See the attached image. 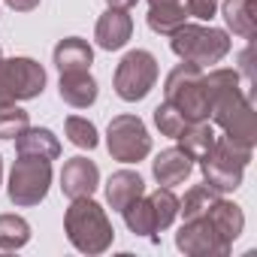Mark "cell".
Here are the masks:
<instances>
[{
	"instance_id": "cell-9",
	"label": "cell",
	"mask_w": 257,
	"mask_h": 257,
	"mask_svg": "<svg viewBox=\"0 0 257 257\" xmlns=\"http://www.w3.org/2000/svg\"><path fill=\"white\" fill-rule=\"evenodd\" d=\"M158 58L146 49H134L121 58V64L115 67V79L112 88L124 103H140L152 94L155 82H158Z\"/></svg>"
},
{
	"instance_id": "cell-18",
	"label": "cell",
	"mask_w": 257,
	"mask_h": 257,
	"mask_svg": "<svg viewBox=\"0 0 257 257\" xmlns=\"http://www.w3.org/2000/svg\"><path fill=\"white\" fill-rule=\"evenodd\" d=\"M52 58H55L58 73L91 70V64H94V49H91L88 40H82V37H67V40H61V43L55 46Z\"/></svg>"
},
{
	"instance_id": "cell-26",
	"label": "cell",
	"mask_w": 257,
	"mask_h": 257,
	"mask_svg": "<svg viewBox=\"0 0 257 257\" xmlns=\"http://www.w3.org/2000/svg\"><path fill=\"white\" fill-rule=\"evenodd\" d=\"M64 131H67V140L76 146V149H97V143H100V137H97V127H94V121H88V118H82V115H70L67 121H64Z\"/></svg>"
},
{
	"instance_id": "cell-35",
	"label": "cell",
	"mask_w": 257,
	"mask_h": 257,
	"mask_svg": "<svg viewBox=\"0 0 257 257\" xmlns=\"http://www.w3.org/2000/svg\"><path fill=\"white\" fill-rule=\"evenodd\" d=\"M0 58H4V49H0Z\"/></svg>"
},
{
	"instance_id": "cell-32",
	"label": "cell",
	"mask_w": 257,
	"mask_h": 257,
	"mask_svg": "<svg viewBox=\"0 0 257 257\" xmlns=\"http://www.w3.org/2000/svg\"><path fill=\"white\" fill-rule=\"evenodd\" d=\"M137 4H140V0H106V7H109V10H127V13H131Z\"/></svg>"
},
{
	"instance_id": "cell-22",
	"label": "cell",
	"mask_w": 257,
	"mask_h": 257,
	"mask_svg": "<svg viewBox=\"0 0 257 257\" xmlns=\"http://www.w3.org/2000/svg\"><path fill=\"white\" fill-rule=\"evenodd\" d=\"M185 22H188L185 4H176V7H149V28L155 34H161V37H173Z\"/></svg>"
},
{
	"instance_id": "cell-3",
	"label": "cell",
	"mask_w": 257,
	"mask_h": 257,
	"mask_svg": "<svg viewBox=\"0 0 257 257\" xmlns=\"http://www.w3.org/2000/svg\"><path fill=\"white\" fill-rule=\"evenodd\" d=\"M170 46H173L179 61H188L200 70H209V67L221 64L233 49L227 31L212 28V25H191V22H185L170 37Z\"/></svg>"
},
{
	"instance_id": "cell-11",
	"label": "cell",
	"mask_w": 257,
	"mask_h": 257,
	"mask_svg": "<svg viewBox=\"0 0 257 257\" xmlns=\"http://www.w3.org/2000/svg\"><path fill=\"white\" fill-rule=\"evenodd\" d=\"M97 185H100V170H97L94 161L76 155V158H70L64 164V170H61V191H64V197H70V200L91 197L97 191Z\"/></svg>"
},
{
	"instance_id": "cell-16",
	"label": "cell",
	"mask_w": 257,
	"mask_h": 257,
	"mask_svg": "<svg viewBox=\"0 0 257 257\" xmlns=\"http://www.w3.org/2000/svg\"><path fill=\"white\" fill-rule=\"evenodd\" d=\"M16 152L31 155V158L58 161L61 158V140L49 131V127H25V131L16 137Z\"/></svg>"
},
{
	"instance_id": "cell-28",
	"label": "cell",
	"mask_w": 257,
	"mask_h": 257,
	"mask_svg": "<svg viewBox=\"0 0 257 257\" xmlns=\"http://www.w3.org/2000/svg\"><path fill=\"white\" fill-rule=\"evenodd\" d=\"M25 127H31V115L19 109V103L0 109V140H16Z\"/></svg>"
},
{
	"instance_id": "cell-19",
	"label": "cell",
	"mask_w": 257,
	"mask_h": 257,
	"mask_svg": "<svg viewBox=\"0 0 257 257\" xmlns=\"http://www.w3.org/2000/svg\"><path fill=\"white\" fill-rule=\"evenodd\" d=\"M143 194H146V182H143V176L134 173V170H118V173H112L109 182H106V203H109L115 212H121L131 200H137V197H143Z\"/></svg>"
},
{
	"instance_id": "cell-15",
	"label": "cell",
	"mask_w": 257,
	"mask_h": 257,
	"mask_svg": "<svg viewBox=\"0 0 257 257\" xmlns=\"http://www.w3.org/2000/svg\"><path fill=\"white\" fill-rule=\"evenodd\" d=\"M206 218L212 221V227L218 230V236H221L227 245H233V242L242 236V230H245V215H242V209H239L233 200H224V197H218V200L209 206Z\"/></svg>"
},
{
	"instance_id": "cell-31",
	"label": "cell",
	"mask_w": 257,
	"mask_h": 257,
	"mask_svg": "<svg viewBox=\"0 0 257 257\" xmlns=\"http://www.w3.org/2000/svg\"><path fill=\"white\" fill-rule=\"evenodd\" d=\"M239 61H242V73H245V82L248 85H254V67H251V46L239 55Z\"/></svg>"
},
{
	"instance_id": "cell-29",
	"label": "cell",
	"mask_w": 257,
	"mask_h": 257,
	"mask_svg": "<svg viewBox=\"0 0 257 257\" xmlns=\"http://www.w3.org/2000/svg\"><path fill=\"white\" fill-rule=\"evenodd\" d=\"M185 10L197 22H212L218 13V0H185Z\"/></svg>"
},
{
	"instance_id": "cell-34",
	"label": "cell",
	"mask_w": 257,
	"mask_h": 257,
	"mask_svg": "<svg viewBox=\"0 0 257 257\" xmlns=\"http://www.w3.org/2000/svg\"><path fill=\"white\" fill-rule=\"evenodd\" d=\"M0 182H4V161H0Z\"/></svg>"
},
{
	"instance_id": "cell-8",
	"label": "cell",
	"mask_w": 257,
	"mask_h": 257,
	"mask_svg": "<svg viewBox=\"0 0 257 257\" xmlns=\"http://www.w3.org/2000/svg\"><path fill=\"white\" fill-rule=\"evenodd\" d=\"M106 149L118 164H140L152 155V137L140 115H115L106 127Z\"/></svg>"
},
{
	"instance_id": "cell-14",
	"label": "cell",
	"mask_w": 257,
	"mask_h": 257,
	"mask_svg": "<svg viewBox=\"0 0 257 257\" xmlns=\"http://www.w3.org/2000/svg\"><path fill=\"white\" fill-rule=\"evenodd\" d=\"M191 173H194V161H191L182 149H164V152L152 161V176H155V182L164 185V188L182 185Z\"/></svg>"
},
{
	"instance_id": "cell-1",
	"label": "cell",
	"mask_w": 257,
	"mask_h": 257,
	"mask_svg": "<svg viewBox=\"0 0 257 257\" xmlns=\"http://www.w3.org/2000/svg\"><path fill=\"white\" fill-rule=\"evenodd\" d=\"M203 88L209 97V118L224 131V137L254 149L257 143V115L251 106V97L242 88L239 70L227 67H209L203 70Z\"/></svg>"
},
{
	"instance_id": "cell-23",
	"label": "cell",
	"mask_w": 257,
	"mask_h": 257,
	"mask_svg": "<svg viewBox=\"0 0 257 257\" xmlns=\"http://www.w3.org/2000/svg\"><path fill=\"white\" fill-rule=\"evenodd\" d=\"M31 242V224L22 215H0V251H19Z\"/></svg>"
},
{
	"instance_id": "cell-4",
	"label": "cell",
	"mask_w": 257,
	"mask_h": 257,
	"mask_svg": "<svg viewBox=\"0 0 257 257\" xmlns=\"http://www.w3.org/2000/svg\"><path fill=\"white\" fill-rule=\"evenodd\" d=\"M251 155L254 149L230 140V137H218L212 152L200 161L203 167V179L212 191L218 194H230L242 185V176H245V167L251 164Z\"/></svg>"
},
{
	"instance_id": "cell-2",
	"label": "cell",
	"mask_w": 257,
	"mask_h": 257,
	"mask_svg": "<svg viewBox=\"0 0 257 257\" xmlns=\"http://www.w3.org/2000/svg\"><path fill=\"white\" fill-rule=\"evenodd\" d=\"M64 233L70 245L82 254H103L112 248V239H115L106 209L91 197H79L70 203V209L64 212Z\"/></svg>"
},
{
	"instance_id": "cell-25",
	"label": "cell",
	"mask_w": 257,
	"mask_h": 257,
	"mask_svg": "<svg viewBox=\"0 0 257 257\" xmlns=\"http://www.w3.org/2000/svg\"><path fill=\"white\" fill-rule=\"evenodd\" d=\"M221 194L218 191H212L209 185H194L191 191H185V197L179 200V215L188 221V218H200V215H206L209 212V206L218 200Z\"/></svg>"
},
{
	"instance_id": "cell-6",
	"label": "cell",
	"mask_w": 257,
	"mask_h": 257,
	"mask_svg": "<svg viewBox=\"0 0 257 257\" xmlns=\"http://www.w3.org/2000/svg\"><path fill=\"white\" fill-rule=\"evenodd\" d=\"M46 70L34 58H0V109L34 100L46 91Z\"/></svg>"
},
{
	"instance_id": "cell-30",
	"label": "cell",
	"mask_w": 257,
	"mask_h": 257,
	"mask_svg": "<svg viewBox=\"0 0 257 257\" xmlns=\"http://www.w3.org/2000/svg\"><path fill=\"white\" fill-rule=\"evenodd\" d=\"M4 4H7L10 10H16V13H34L43 0H4Z\"/></svg>"
},
{
	"instance_id": "cell-21",
	"label": "cell",
	"mask_w": 257,
	"mask_h": 257,
	"mask_svg": "<svg viewBox=\"0 0 257 257\" xmlns=\"http://www.w3.org/2000/svg\"><path fill=\"white\" fill-rule=\"evenodd\" d=\"M121 218H124L127 230H131L134 236H146V239L158 242L155 212H152V203H149V197H146V194H143V197H137V200H131V203H127V206L121 209Z\"/></svg>"
},
{
	"instance_id": "cell-20",
	"label": "cell",
	"mask_w": 257,
	"mask_h": 257,
	"mask_svg": "<svg viewBox=\"0 0 257 257\" xmlns=\"http://www.w3.org/2000/svg\"><path fill=\"white\" fill-rule=\"evenodd\" d=\"M215 140H218V134H215V127H212L209 121H191L185 131L176 137L179 149H182L191 161H203V158L212 152Z\"/></svg>"
},
{
	"instance_id": "cell-12",
	"label": "cell",
	"mask_w": 257,
	"mask_h": 257,
	"mask_svg": "<svg viewBox=\"0 0 257 257\" xmlns=\"http://www.w3.org/2000/svg\"><path fill=\"white\" fill-rule=\"evenodd\" d=\"M134 37V19L127 10H106L100 19H97V28H94V40L103 52H118L131 43Z\"/></svg>"
},
{
	"instance_id": "cell-7",
	"label": "cell",
	"mask_w": 257,
	"mask_h": 257,
	"mask_svg": "<svg viewBox=\"0 0 257 257\" xmlns=\"http://www.w3.org/2000/svg\"><path fill=\"white\" fill-rule=\"evenodd\" d=\"M49 185H52V161L19 155V161L10 170L7 194H10V203H16L19 209H31L46 200Z\"/></svg>"
},
{
	"instance_id": "cell-5",
	"label": "cell",
	"mask_w": 257,
	"mask_h": 257,
	"mask_svg": "<svg viewBox=\"0 0 257 257\" xmlns=\"http://www.w3.org/2000/svg\"><path fill=\"white\" fill-rule=\"evenodd\" d=\"M164 100L176 106L185 115V121H209V97L203 88V70L188 61L170 70L164 82Z\"/></svg>"
},
{
	"instance_id": "cell-13",
	"label": "cell",
	"mask_w": 257,
	"mask_h": 257,
	"mask_svg": "<svg viewBox=\"0 0 257 257\" xmlns=\"http://www.w3.org/2000/svg\"><path fill=\"white\" fill-rule=\"evenodd\" d=\"M58 91H61V100L73 109H88L97 103V79L91 76V70H76V73H61V82H58Z\"/></svg>"
},
{
	"instance_id": "cell-33",
	"label": "cell",
	"mask_w": 257,
	"mask_h": 257,
	"mask_svg": "<svg viewBox=\"0 0 257 257\" xmlns=\"http://www.w3.org/2000/svg\"><path fill=\"white\" fill-rule=\"evenodd\" d=\"M176 4H185V0H149V7H176Z\"/></svg>"
},
{
	"instance_id": "cell-10",
	"label": "cell",
	"mask_w": 257,
	"mask_h": 257,
	"mask_svg": "<svg viewBox=\"0 0 257 257\" xmlns=\"http://www.w3.org/2000/svg\"><path fill=\"white\" fill-rule=\"evenodd\" d=\"M176 248L188 257H227L233 245H227L218 230L212 227V221L206 215L200 218H188L179 233H176Z\"/></svg>"
},
{
	"instance_id": "cell-24",
	"label": "cell",
	"mask_w": 257,
	"mask_h": 257,
	"mask_svg": "<svg viewBox=\"0 0 257 257\" xmlns=\"http://www.w3.org/2000/svg\"><path fill=\"white\" fill-rule=\"evenodd\" d=\"M149 203H152V212H155V227L158 233L161 230H170L173 221L179 218V197L173 194V188H158L155 194H149Z\"/></svg>"
},
{
	"instance_id": "cell-27",
	"label": "cell",
	"mask_w": 257,
	"mask_h": 257,
	"mask_svg": "<svg viewBox=\"0 0 257 257\" xmlns=\"http://www.w3.org/2000/svg\"><path fill=\"white\" fill-rule=\"evenodd\" d=\"M155 124H158V131H161V137H170V140H176L185 127L191 124V121H185V115L176 109V106H170L167 100L161 103V106H155Z\"/></svg>"
},
{
	"instance_id": "cell-17",
	"label": "cell",
	"mask_w": 257,
	"mask_h": 257,
	"mask_svg": "<svg viewBox=\"0 0 257 257\" xmlns=\"http://www.w3.org/2000/svg\"><path fill=\"white\" fill-rule=\"evenodd\" d=\"M221 16L236 37L254 43V37H257V0H224Z\"/></svg>"
}]
</instances>
